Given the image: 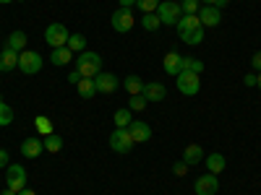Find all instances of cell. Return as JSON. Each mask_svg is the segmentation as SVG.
<instances>
[{
    "mask_svg": "<svg viewBox=\"0 0 261 195\" xmlns=\"http://www.w3.org/2000/svg\"><path fill=\"white\" fill-rule=\"evenodd\" d=\"M175 29H178L180 42H186V45H191V47H196V45L204 42V26H201L199 16H180Z\"/></svg>",
    "mask_w": 261,
    "mask_h": 195,
    "instance_id": "1",
    "label": "cell"
},
{
    "mask_svg": "<svg viewBox=\"0 0 261 195\" xmlns=\"http://www.w3.org/2000/svg\"><path fill=\"white\" fill-rule=\"evenodd\" d=\"M76 71L84 76V78H94L97 73H102V57L97 52H79L76 57Z\"/></svg>",
    "mask_w": 261,
    "mask_h": 195,
    "instance_id": "2",
    "label": "cell"
},
{
    "mask_svg": "<svg viewBox=\"0 0 261 195\" xmlns=\"http://www.w3.org/2000/svg\"><path fill=\"white\" fill-rule=\"evenodd\" d=\"M157 16H160V21H162V24H167V26L178 24V21H180V16H183L180 0H160Z\"/></svg>",
    "mask_w": 261,
    "mask_h": 195,
    "instance_id": "3",
    "label": "cell"
},
{
    "mask_svg": "<svg viewBox=\"0 0 261 195\" xmlns=\"http://www.w3.org/2000/svg\"><path fill=\"white\" fill-rule=\"evenodd\" d=\"M18 71L27 73V76H34L42 71V55L34 52V50H24L18 52Z\"/></svg>",
    "mask_w": 261,
    "mask_h": 195,
    "instance_id": "4",
    "label": "cell"
},
{
    "mask_svg": "<svg viewBox=\"0 0 261 195\" xmlns=\"http://www.w3.org/2000/svg\"><path fill=\"white\" fill-rule=\"evenodd\" d=\"M175 78H178V91H180V94H186V96H196V94H199V89H201V78H199V73L180 71Z\"/></svg>",
    "mask_w": 261,
    "mask_h": 195,
    "instance_id": "5",
    "label": "cell"
},
{
    "mask_svg": "<svg viewBox=\"0 0 261 195\" xmlns=\"http://www.w3.org/2000/svg\"><path fill=\"white\" fill-rule=\"evenodd\" d=\"M6 187H11V190H16V192H21L27 187V169L21 167V164H8L6 167Z\"/></svg>",
    "mask_w": 261,
    "mask_h": 195,
    "instance_id": "6",
    "label": "cell"
},
{
    "mask_svg": "<svg viewBox=\"0 0 261 195\" xmlns=\"http://www.w3.org/2000/svg\"><path fill=\"white\" fill-rule=\"evenodd\" d=\"M110 148L115 154H130V148H134V138H130L128 127H115L110 133Z\"/></svg>",
    "mask_w": 261,
    "mask_h": 195,
    "instance_id": "7",
    "label": "cell"
},
{
    "mask_svg": "<svg viewBox=\"0 0 261 195\" xmlns=\"http://www.w3.org/2000/svg\"><path fill=\"white\" fill-rule=\"evenodd\" d=\"M68 37H71L68 29H65L63 24H58V21H55V24H47V29H45V42H47L53 50L68 45Z\"/></svg>",
    "mask_w": 261,
    "mask_h": 195,
    "instance_id": "8",
    "label": "cell"
},
{
    "mask_svg": "<svg viewBox=\"0 0 261 195\" xmlns=\"http://www.w3.org/2000/svg\"><path fill=\"white\" fill-rule=\"evenodd\" d=\"M110 24H113V29L118 31V34H128L130 29H134V24H136V21H134V13H130V8H118L113 16H110Z\"/></svg>",
    "mask_w": 261,
    "mask_h": 195,
    "instance_id": "9",
    "label": "cell"
},
{
    "mask_svg": "<svg viewBox=\"0 0 261 195\" xmlns=\"http://www.w3.org/2000/svg\"><path fill=\"white\" fill-rule=\"evenodd\" d=\"M217 190H220V180H217V175H212V172H206V175H201L193 182L196 195H217Z\"/></svg>",
    "mask_w": 261,
    "mask_h": 195,
    "instance_id": "10",
    "label": "cell"
},
{
    "mask_svg": "<svg viewBox=\"0 0 261 195\" xmlns=\"http://www.w3.org/2000/svg\"><path fill=\"white\" fill-rule=\"evenodd\" d=\"M199 21H201V26H220L222 24V8H217V6H201L199 8Z\"/></svg>",
    "mask_w": 261,
    "mask_h": 195,
    "instance_id": "11",
    "label": "cell"
},
{
    "mask_svg": "<svg viewBox=\"0 0 261 195\" xmlns=\"http://www.w3.org/2000/svg\"><path fill=\"white\" fill-rule=\"evenodd\" d=\"M94 86H97V94H113V91H118L120 81L113 73H97L94 76Z\"/></svg>",
    "mask_w": 261,
    "mask_h": 195,
    "instance_id": "12",
    "label": "cell"
},
{
    "mask_svg": "<svg viewBox=\"0 0 261 195\" xmlns=\"http://www.w3.org/2000/svg\"><path fill=\"white\" fill-rule=\"evenodd\" d=\"M128 133H130V138H134V143H146V141H151V127H149L144 120H130Z\"/></svg>",
    "mask_w": 261,
    "mask_h": 195,
    "instance_id": "13",
    "label": "cell"
},
{
    "mask_svg": "<svg viewBox=\"0 0 261 195\" xmlns=\"http://www.w3.org/2000/svg\"><path fill=\"white\" fill-rule=\"evenodd\" d=\"M42 151H45V138H27L21 143V156H27V159L42 156Z\"/></svg>",
    "mask_w": 261,
    "mask_h": 195,
    "instance_id": "14",
    "label": "cell"
},
{
    "mask_svg": "<svg viewBox=\"0 0 261 195\" xmlns=\"http://www.w3.org/2000/svg\"><path fill=\"white\" fill-rule=\"evenodd\" d=\"M141 96H144L146 102H162V99L167 96V89H165L162 83L151 81V83H144V91H141Z\"/></svg>",
    "mask_w": 261,
    "mask_h": 195,
    "instance_id": "15",
    "label": "cell"
},
{
    "mask_svg": "<svg viewBox=\"0 0 261 195\" xmlns=\"http://www.w3.org/2000/svg\"><path fill=\"white\" fill-rule=\"evenodd\" d=\"M13 68H18V52H13L11 47L3 45V52H0V73H11Z\"/></svg>",
    "mask_w": 261,
    "mask_h": 195,
    "instance_id": "16",
    "label": "cell"
},
{
    "mask_svg": "<svg viewBox=\"0 0 261 195\" xmlns=\"http://www.w3.org/2000/svg\"><path fill=\"white\" fill-rule=\"evenodd\" d=\"M180 62H183V55H178L175 50H172V52H167V55H165L162 68H165V73H167V76L175 78V76L180 73Z\"/></svg>",
    "mask_w": 261,
    "mask_h": 195,
    "instance_id": "17",
    "label": "cell"
},
{
    "mask_svg": "<svg viewBox=\"0 0 261 195\" xmlns=\"http://www.w3.org/2000/svg\"><path fill=\"white\" fill-rule=\"evenodd\" d=\"M183 161H186L188 167L204 164V148H201L199 143H191V146H186V151H183Z\"/></svg>",
    "mask_w": 261,
    "mask_h": 195,
    "instance_id": "18",
    "label": "cell"
},
{
    "mask_svg": "<svg viewBox=\"0 0 261 195\" xmlns=\"http://www.w3.org/2000/svg\"><path fill=\"white\" fill-rule=\"evenodd\" d=\"M6 47H11L13 52H24L27 50V31H21V29L11 31L6 39Z\"/></svg>",
    "mask_w": 261,
    "mask_h": 195,
    "instance_id": "19",
    "label": "cell"
},
{
    "mask_svg": "<svg viewBox=\"0 0 261 195\" xmlns=\"http://www.w3.org/2000/svg\"><path fill=\"white\" fill-rule=\"evenodd\" d=\"M73 60V52L68 47H55L53 55H50V62L55 65V68H63V65H68Z\"/></svg>",
    "mask_w": 261,
    "mask_h": 195,
    "instance_id": "20",
    "label": "cell"
},
{
    "mask_svg": "<svg viewBox=\"0 0 261 195\" xmlns=\"http://www.w3.org/2000/svg\"><path fill=\"white\" fill-rule=\"evenodd\" d=\"M204 164H206V169L212 172V175H220V172L227 167V159L222 154H209V156H204Z\"/></svg>",
    "mask_w": 261,
    "mask_h": 195,
    "instance_id": "21",
    "label": "cell"
},
{
    "mask_svg": "<svg viewBox=\"0 0 261 195\" xmlns=\"http://www.w3.org/2000/svg\"><path fill=\"white\" fill-rule=\"evenodd\" d=\"M76 91H79V96H81V99H92V96L97 94L94 78H81V81L76 83Z\"/></svg>",
    "mask_w": 261,
    "mask_h": 195,
    "instance_id": "22",
    "label": "cell"
},
{
    "mask_svg": "<svg viewBox=\"0 0 261 195\" xmlns=\"http://www.w3.org/2000/svg\"><path fill=\"white\" fill-rule=\"evenodd\" d=\"M123 89L128 91V96H136V94H141V91H144V81H141L139 76L130 73V76L123 81Z\"/></svg>",
    "mask_w": 261,
    "mask_h": 195,
    "instance_id": "23",
    "label": "cell"
},
{
    "mask_svg": "<svg viewBox=\"0 0 261 195\" xmlns=\"http://www.w3.org/2000/svg\"><path fill=\"white\" fill-rule=\"evenodd\" d=\"M34 127H37V133H39L42 138H47V136L53 133V120L45 117V115H37V117H34Z\"/></svg>",
    "mask_w": 261,
    "mask_h": 195,
    "instance_id": "24",
    "label": "cell"
},
{
    "mask_svg": "<svg viewBox=\"0 0 261 195\" xmlns=\"http://www.w3.org/2000/svg\"><path fill=\"white\" fill-rule=\"evenodd\" d=\"M141 26H144V31H157L162 26V21H160L157 13H144L141 16Z\"/></svg>",
    "mask_w": 261,
    "mask_h": 195,
    "instance_id": "25",
    "label": "cell"
},
{
    "mask_svg": "<svg viewBox=\"0 0 261 195\" xmlns=\"http://www.w3.org/2000/svg\"><path fill=\"white\" fill-rule=\"evenodd\" d=\"M65 47H68L71 52H84V50H86V37H84V34H71V37H68V45H65Z\"/></svg>",
    "mask_w": 261,
    "mask_h": 195,
    "instance_id": "26",
    "label": "cell"
},
{
    "mask_svg": "<svg viewBox=\"0 0 261 195\" xmlns=\"http://www.w3.org/2000/svg\"><path fill=\"white\" fill-rule=\"evenodd\" d=\"M180 71H191V73H204V62L201 60H193V57H183L180 62Z\"/></svg>",
    "mask_w": 261,
    "mask_h": 195,
    "instance_id": "27",
    "label": "cell"
},
{
    "mask_svg": "<svg viewBox=\"0 0 261 195\" xmlns=\"http://www.w3.org/2000/svg\"><path fill=\"white\" fill-rule=\"evenodd\" d=\"M130 120H134V117H130V110H128V107H123V110H118V112L113 115L115 127H128V125H130Z\"/></svg>",
    "mask_w": 261,
    "mask_h": 195,
    "instance_id": "28",
    "label": "cell"
},
{
    "mask_svg": "<svg viewBox=\"0 0 261 195\" xmlns=\"http://www.w3.org/2000/svg\"><path fill=\"white\" fill-rule=\"evenodd\" d=\"M45 148L50 151V154H58V151L63 148V138H60L58 133H50V136L45 138Z\"/></svg>",
    "mask_w": 261,
    "mask_h": 195,
    "instance_id": "29",
    "label": "cell"
},
{
    "mask_svg": "<svg viewBox=\"0 0 261 195\" xmlns=\"http://www.w3.org/2000/svg\"><path fill=\"white\" fill-rule=\"evenodd\" d=\"M180 8H183V16H196L201 8V0H180Z\"/></svg>",
    "mask_w": 261,
    "mask_h": 195,
    "instance_id": "30",
    "label": "cell"
},
{
    "mask_svg": "<svg viewBox=\"0 0 261 195\" xmlns=\"http://www.w3.org/2000/svg\"><path fill=\"white\" fill-rule=\"evenodd\" d=\"M11 122H13V110H11L3 99H0V125L6 127V125H11Z\"/></svg>",
    "mask_w": 261,
    "mask_h": 195,
    "instance_id": "31",
    "label": "cell"
},
{
    "mask_svg": "<svg viewBox=\"0 0 261 195\" xmlns=\"http://www.w3.org/2000/svg\"><path fill=\"white\" fill-rule=\"evenodd\" d=\"M146 104H149V102H146L141 94H136V96H130L128 110H130V112H144V110H146Z\"/></svg>",
    "mask_w": 261,
    "mask_h": 195,
    "instance_id": "32",
    "label": "cell"
},
{
    "mask_svg": "<svg viewBox=\"0 0 261 195\" xmlns=\"http://www.w3.org/2000/svg\"><path fill=\"white\" fill-rule=\"evenodd\" d=\"M136 6H139L141 13H157L160 0H136Z\"/></svg>",
    "mask_w": 261,
    "mask_h": 195,
    "instance_id": "33",
    "label": "cell"
},
{
    "mask_svg": "<svg viewBox=\"0 0 261 195\" xmlns=\"http://www.w3.org/2000/svg\"><path fill=\"white\" fill-rule=\"evenodd\" d=\"M172 175H175V177H186L188 175V164L180 159V161H175V164H172Z\"/></svg>",
    "mask_w": 261,
    "mask_h": 195,
    "instance_id": "34",
    "label": "cell"
},
{
    "mask_svg": "<svg viewBox=\"0 0 261 195\" xmlns=\"http://www.w3.org/2000/svg\"><path fill=\"white\" fill-rule=\"evenodd\" d=\"M8 164H11V154H8L6 148H0V169H6Z\"/></svg>",
    "mask_w": 261,
    "mask_h": 195,
    "instance_id": "35",
    "label": "cell"
},
{
    "mask_svg": "<svg viewBox=\"0 0 261 195\" xmlns=\"http://www.w3.org/2000/svg\"><path fill=\"white\" fill-rule=\"evenodd\" d=\"M251 65H253V71H256V73H261V52H256V55L251 57Z\"/></svg>",
    "mask_w": 261,
    "mask_h": 195,
    "instance_id": "36",
    "label": "cell"
},
{
    "mask_svg": "<svg viewBox=\"0 0 261 195\" xmlns=\"http://www.w3.org/2000/svg\"><path fill=\"white\" fill-rule=\"evenodd\" d=\"M81 78H84V76H81V73H79V71H76V68H73V71H71V73H68V83H73V86H76V83H79V81H81Z\"/></svg>",
    "mask_w": 261,
    "mask_h": 195,
    "instance_id": "37",
    "label": "cell"
},
{
    "mask_svg": "<svg viewBox=\"0 0 261 195\" xmlns=\"http://www.w3.org/2000/svg\"><path fill=\"white\" fill-rule=\"evenodd\" d=\"M256 81H258V73H248V76L243 78V83H246V86H256Z\"/></svg>",
    "mask_w": 261,
    "mask_h": 195,
    "instance_id": "38",
    "label": "cell"
},
{
    "mask_svg": "<svg viewBox=\"0 0 261 195\" xmlns=\"http://www.w3.org/2000/svg\"><path fill=\"white\" fill-rule=\"evenodd\" d=\"M120 6L123 8H130V6H136V0H120Z\"/></svg>",
    "mask_w": 261,
    "mask_h": 195,
    "instance_id": "39",
    "label": "cell"
},
{
    "mask_svg": "<svg viewBox=\"0 0 261 195\" xmlns=\"http://www.w3.org/2000/svg\"><path fill=\"white\" fill-rule=\"evenodd\" d=\"M201 3H204V6H217V8H220V0H201Z\"/></svg>",
    "mask_w": 261,
    "mask_h": 195,
    "instance_id": "40",
    "label": "cell"
},
{
    "mask_svg": "<svg viewBox=\"0 0 261 195\" xmlns=\"http://www.w3.org/2000/svg\"><path fill=\"white\" fill-rule=\"evenodd\" d=\"M18 195H37V192H34V190H32V187H24V190H21V192H18Z\"/></svg>",
    "mask_w": 261,
    "mask_h": 195,
    "instance_id": "41",
    "label": "cell"
},
{
    "mask_svg": "<svg viewBox=\"0 0 261 195\" xmlns=\"http://www.w3.org/2000/svg\"><path fill=\"white\" fill-rule=\"evenodd\" d=\"M0 195H18V192H16V190H11V187H6V190L0 192Z\"/></svg>",
    "mask_w": 261,
    "mask_h": 195,
    "instance_id": "42",
    "label": "cell"
},
{
    "mask_svg": "<svg viewBox=\"0 0 261 195\" xmlns=\"http://www.w3.org/2000/svg\"><path fill=\"white\" fill-rule=\"evenodd\" d=\"M227 3H232V0H220V8H222V6H227Z\"/></svg>",
    "mask_w": 261,
    "mask_h": 195,
    "instance_id": "43",
    "label": "cell"
},
{
    "mask_svg": "<svg viewBox=\"0 0 261 195\" xmlns=\"http://www.w3.org/2000/svg\"><path fill=\"white\" fill-rule=\"evenodd\" d=\"M256 86H258V89H261V73H258V81H256Z\"/></svg>",
    "mask_w": 261,
    "mask_h": 195,
    "instance_id": "44",
    "label": "cell"
},
{
    "mask_svg": "<svg viewBox=\"0 0 261 195\" xmlns=\"http://www.w3.org/2000/svg\"><path fill=\"white\" fill-rule=\"evenodd\" d=\"M0 3H6V6H8V3H13V0H0Z\"/></svg>",
    "mask_w": 261,
    "mask_h": 195,
    "instance_id": "45",
    "label": "cell"
},
{
    "mask_svg": "<svg viewBox=\"0 0 261 195\" xmlns=\"http://www.w3.org/2000/svg\"><path fill=\"white\" fill-rule=\"evenodd\" d=\"M0 99H3V96H0Z\"/></svg>",
    "mask_w": 261,
    "mask_h": 195,
    "instance_id": "46",
    "label": "cell"
}]
</instances>
